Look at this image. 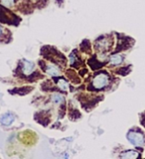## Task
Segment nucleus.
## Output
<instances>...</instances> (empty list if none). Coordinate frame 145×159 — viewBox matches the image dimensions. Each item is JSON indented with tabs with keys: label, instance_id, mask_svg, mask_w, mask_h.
Returning <instances> with one entry per match:
<instances>
[{
	"label": "nucleus",
	"instance_id": "nucleus-1",
	"mask_svg": "<svg viewBox=\"0 0 145 159\" xmlns=\"http://www.w3.org/2000/svg\"><path fill=\"white\" fill-rule=\"evenodd\" d=\"M109 83V77L107 73H99L92 81V86L96 90H100L107 87Z\"/></svg>",
	"mask_w": 145,
	"mask_h": 159
},
{
	"label": "nucleus",
	"instance_id": "nucleus-2",
	"mask_svg": "<svg viewBox=\"0 0 145 159\" xmlns=\"http://www.w3.org/2000/svg\"><path fill=\"white\" fill-rule=\"evenodd\" d=\"M126 138L131 144L135 146H142L145 142V137L141 132L135 131V130H130L126 135Z\"/></svg>",
	"mask_w": 145,
	"mask_h": 159
},
{
	"label": "nucleus",
	"instance_id": "nucleus-3",
	"mask_svg": "<svg viewBox=\"0 0 145 159\" xmlns=\"http://www.w3.org/2000/svg\"><path fill=\"white\" fill-rule=\"evenodd\" d=\"M35 69V64L29 60H23L22 61V72L25 76H29L33 73Z\"/></svg>",
	"mask_w": 145,
	"mask_h": 159
},
{
	"label": "nucleus",
	"instance_id": "nucleus-4",
	"mask_svg": "<svg viewBox=\"0 0 145 159\" xmlns=\"http://www.w3.org/2000/svg\"><path fill=\"white\" fill-rule=\"evenodd\" d=\"M14 120H15L14 115L11 113H4L3 115H1V117H0V123L2 125L8 126V125H11L13 122H14Z\"/></svg>",
	"mask_w": 145,
	"mask_h": 159
},
{
	"label": "nucleus",
	"instance_id": "nucleus-5",
	"mask_svg": "<svg viewBox=\"0 0 145 159\" xmlns=\"http://www.w3.org/2000/svg\"><path fill=\"white\" fill-rule=\"evenodd\" d=\"M110 45H111V41L107 39V38H103V39H99L98 41H97L96 44V47L98 49V50L105 51V50L109 49Z\"/></svg>",
	"mask_w": 145,
	"mask_h": 159
},
{
	"label": "nucleus",
	"instance_id": "nucleus-6",
	"mask_svg": "<svg viewBox=\"0 0 145 159\" xmlns=\"http://www.w3.org/2000/svg\"><path fill=\"white\" fill-rule=\"evenodd\" d=\"M46 73L48 75H50V76L56 77V76H59L60 75V70H59V68H57V67L54 66V65H47Z\"/></svg>",
	"mask_w": 145,
	"mask_h": 159
},
{
	"label": "nucleus",
	"instance_id": "nucleus-7",
	"mask_svg": "<svg viewBox=\"0 0 145 159\" xmlns=\"http://www.w3.org/2000/svg\"><path fill=\"white\" fill-rule=\"evenodd\" d=\"M122 61H123V56L119 55V54H117V55H112L109 58V64L113 66L119 65V64L122 63Z\"/></svg>",
	"mask_w": 145,
	"mask_h": 159
},
{
	"label": "nucleus",
	"instance_id": "nucleus-8",
	"mask_svg": "<svg viewBox=\"0 0 145 159\" xmlns=\"http://www.w3.org/2000/svg\"><path fill=\"white\" fill-rule=\"evenodd\" d=\"M137 156H138L137 152L133 151V150H129V151H126L125 153L120 154V157H123V158H135Z\"/></svg>",
	"mask_w": 145,
	"mask_h": 159
},
{
	"label": "nucleus",
	"instance_id": "nucleus-9",
	"mask_svg": "<svg viewBox=\"0 0 145 159\" xmlns=\"http://www.w3.org/2000/svg\"><path fill=\"white\" fill-rule=\"evenodd\" d=\"M57 85H58V87H59L61 90H63V91H67V90H68V88H69L68 83H67V81H65L64 79H59V80H58Z\"/></svg>",
	"mask_w": 145,
	"mask_h": 159
},
{
	"label": "nucleus",
	"instance_id": "nucleus-10",
	"mask_svg": "<svg viewBox=\"0 0 145 159\" xmlns=\"http://www.w3.org/2000/svg\"><path fill=\"white\" fill-rule=\"evenodd\" d=\"M0 3L6 8H12L15 5V0H0Z\"/></svg>",
	"mask_w": 145,
	"mask_h": 159
},
{
	"label": "nucleus",
	"instance_id": "nucleus-11",
	"mask_svg": "<svg viewBox=\"0 0 145 159\" xmlns=\"http://www.w3.org/2000/svg\"><path fill=\"white\" fill-rule=\"evenodd\" d=\"M64 100V98L62 96V94H54L53 96H52V102H54V104H60L61 102H63Z\"/></svg>",
	"mask_w": 145,
	"mask_h": 159
},
{
	"label": "nucleus",
	"instance_id": "nucleus-12",
	"mask_svg": "<svg viewBox=\"0 0 145 159\" xmlns=\"http://www.w3.org/2000/svg\"><path fill=\"white\" fill-rule=\"evenodd\" d=\"M1 33H2V28L0 26V35H1Z\"/></svg>",
	"mask_w": 145,
	"mask_h": 159
}]
</instances>
